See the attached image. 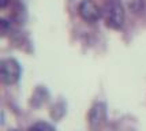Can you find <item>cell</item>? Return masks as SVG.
Returning a JSON list of instances; mask_svg holds the SVG:
<instances>
[{
  "mask_svg": "<svg viewBox=\"0 0 146 131\" xmlns=\"http://www.w3.org/2000/svg\"><path fill=\"white\" fill-rule=\"evenodd\" d=\"M19 76H21L19 63L13 57L3 59L1 63H0V78H1L3 83L13 85L19 79Z\"/></svg>",
  "mask_w": 146,
  "mask_h": 131,
  "instance_id": "cell-1",
  "label": "cell"
},
{
  "mask_svg": "<svg viewBox=\"0 0 146 131\" xmlns=\"http://www.w3.org/2000/svg\"><path fill=\"white\" fill-rule=\"evenodd\" d=\"M105 19H107V25L113 29H119L123 26L124 8L119 0H109L108 1L107 11H105Z\"/></svg>",
  "mask_w": 146,
  "mask_h": 131,
  "instance_id": "cell-2",
  "label": "cell"
},
{
  "mask_svg": "<svg viewBox=\"0 0 146 131\" xmlns=\"http://www.w3.org/2000/svg\"><path fill=\"white\" fill-rule=\"evenodd\" d=\"M78 13L88 22H96L101 15L100 7L97 6L94 0H81L78 6Z\"/></svg>",
  "mask_w": 146,
  "mask_h": 131,
  "instance_id": "cell-3",
  "label": "cell"
},
{
  "mask_svg": "<svg viewBox=\"0 0 146 131\" xmlns=\"http://www.w3.org/2000/svg\"><path fill=\"white\" fill-rule=\"evenodd\" d=\"M107 116V108L102 102H96L89 111V124L92 128H97L105 120Z\"/></svg>",
  "mask_w": 146,
  "mask_h": 131,
  "instance_id": "cell-4",
  "label": "cell"
},
{
  "mask_svg": "<svg viewBox=\"0 0 146 131\" xmlns=\"http://www.w3.org/2000/svg\"><path fill=\"white\" fill-rule=\"evenodd\" d=\"M29 131H56V130L46 122H38L36 124H33L29 128Z\"/></svg>",
  "mask_w": 146,
  "mask_h": 131,
  "instance_id": "cell-5",
  "label": "cell"
},
{
  "mask_svg": "<svg viewBox=\"0 0 146 131\" xmlns=\"http://www.w3.org/2000/svg\"><path fill=\"white\" fill-rule=\"evenodd\" d=\"M6 4H7V0H0V6L1 7H6Z\"/></svg>",
  "mask_w": 146,
  "mask_h": 131,
  "instance_id": "cell-6",
  "label": "cell"
},
{
  "mask_svg": "<svg viewBox=\"0 0 146 131\" xmlns=\"http://www.w3.org/2000/svg\"><path fill=\"white\" fill-rule=\"evenodd\" d=\"M14 131H17V130H14Z\"/></svg>",
  "mask_w": 146,
  "mask_h": 131,
  "instance_id": "cell-7",
  "label": "cell"
}]
</instances>
